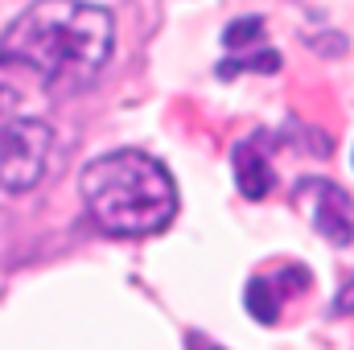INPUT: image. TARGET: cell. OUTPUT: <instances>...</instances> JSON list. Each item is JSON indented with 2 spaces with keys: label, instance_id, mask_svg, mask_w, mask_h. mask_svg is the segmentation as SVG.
I'll use <instances>...</instances> for the list:
<instances>
[{
  "label": "cell",
  "instance_id": "1",
  "mask_svg": "<svg viewBox=\"0 0 354 350\" xmlns=\"http://www.w3.org/2000/svg\"><path fill=\"white\" fill-rule=\"evenodd\" d=\"M115 46V21L91 0H33L0 33V66H25L41 87L71 95L99 79Z\"/></svg>",
  "mask_w": 354,
  "mask_h": 350
},
{
  "label": "cell",
  "instance_id": "2",
  "mask_svg": "<svg viewBox=\"0 0 354 350\" xmlns=\"http://www.w3.org/2000/svg\"><path fill=\"white\" fill-rule=\"evenodd\" d=\"M79 194L87 214L107 235H157L177 214V185L169 169L140 149L95 157L79 177Z\"/></svg>",
  "mask_w": 354,
  "mask_h": 350
},
{
  "label": "cell",
  "instance_id": "3",
  "mask_svg": "<svg viewBox=\"0 0 354 350\" xmlns=\"http://www.w3.org/2000/svg\"><path fill=\"white\" fill-rule=\"evenodd\" d=\"M54 157V128L46 120H4L0 124V194L33 190Z\"/></svg>",
  "mask_w": 354,
  "mask_h": 350
},
{
  "label": "cell",
  "instance_id": "4",
  "mask_svg": "<svg viewBox=\"0 0 354 350\" xmlns=\"http://www.w3.org/2000/svg\"><path fill=\"white\" fill-rule=\"evenodd\" d=\"M297 202H305L309 223L330 243L346 248L354 239V198L342 185H334L326 177H305V181H297Z\"/></svg>",
  "mask_w": 354,
  "mask_h": 350
},
{
  "label": "cell",
  "instance_id": "5",
  "mask_svg": "<svg viewBox=\"0 0 354 350\" xmlns=\"http://www.w3.org/2000/svg\"><path fill=\"white\" fill-rule=\"evenodd\" d=\"M305 284H309V272L297 268V264H288V268H280L276 276H252V280H248V293H243V305H248V313H252L260 326H276L280 301H284L292 288H305Z\"/></svg>",
  "mask_w": 354,
  "mask_h": 350
},
{
  "label": "cell",
  "instance_id": "6",
  "mask_svg": "<svg viewBox=\"0 0 354 350\" xmlns=\"http://www.w3.org/2000/svg\"><path fill=\"white\" fill-rule=\"evenodd\" d=\"M260 145H264V136H248V140H239L235 153H231V161H235V185H239V194L252 198V202L268 198V190H272V165H268V157H264Z\"/></svg>",
  "mask_w": 354,
  "mask_h": 350
},
{
  "label": "cell",
  "instance_id": "7",
  "mask_svg": "<svg viewBox=\"0 0 354 350\" xmlns=\"http://www.w3.org/2000/svg\"><path fill=\"white\" fill-rule=\"evenodd\" d=\"M243 71H260V75H276L280 71V54L276 50H260V54H248V58H227L218 66V79H235Z\"/></svg>",
  "mask_w": 354,
  "mask_h": 350
},
{
  "label": "cell",
  "instance_id": "8",
  "mask_svg": "<svg viewBox=\"0 0 354 350\" xmlns=\"http://www.w3.org/2000/svg\"><path fill=\"white\" fill-rule=\"evenodd\" d=\"M264 37V17H239L223 29V46L227 50H248Z\"/></svg>",
  "mask_w": 354,
  "mask_h": 350
},
{
  "label": "cell",
  "instance_id": "9",
  "mask_svg": "<svg viewBox=\"0 0 354 350\" xmlns=\"http://www.w3.org/2000/svg\"><path fill=\"white\" fill-rule=\"evenodd\" d=\"M334 313H354V280L346 284V293L334 301Z\"/></svg>",
  "mask_w": 354,
  "mask_h": 350
},
{
  "label": "cell",
  "instance_id": "10",
  "mask_svg": "<svg viewBox=\"0 0 354 350\" xmlns=\"http://www.w3.org/2000/svg\"><path fill=\"white\" fill-rule=\"evenodd\" d=\"M17 103H21V95H17V91H12V87H0V116H8Z\"/></svg>",
  "mask_w": 354,
  "mask_h": 350
},
{
  "label": "cell",
  "instance_id": "11",
  "mask_svg": "<svg viewBox=\"0 0 354 350\" xmlns=\"http://www.w3.org/2000/svg\"><path fill=\"white\" fill-rule=\"evenodd\" d=\"M185 342H189V350H223V347H214L210 338H202V334H189Z\"/></svg>",
  "mask_w": 354,
  "mask_h": 350
}]
</instances>
